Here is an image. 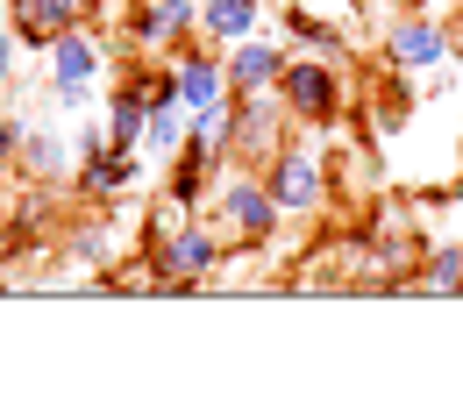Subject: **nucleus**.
<instances>
[{
	"instance_id": "39448f33",
	"label": "nucleus",
	"mask_w": 463,
	"mask_h": 413,
	"mask_svg": "<svg viewBox=\"0 0 463 413\" xmlns=\"http://www.w3.org/2000/svg\"><path fill=\"white\" fill-rule=\"evenodd\" d=\"M271 200H279L286 214H307V207L321 200V164H314V157H286L279 178H271Z\"/></svg>"
},
{
	"instance_id": "0eeeda50",
	"label": "nucleus",
	"mask_w": 463,
	"mask_h": 413,
	"mask_svg": "<svg viewBox=\"0 0 463 413\" xmlns=\"http://www.w3.org/2000/svg\"><path fill=\"white\" fill-rule=\"evenodd\" d=\"M79 7L86 0H14V22H22V36L51 43V36H64V22H79Z\"/></svg>"
},
{
	"instance_id": "2eb2a0df",
	"label": "nucleus",
	"mask_w": 463,
	"mask_h": 413,
	"mask_svg": "<svg viewBox=\"0 0 463 413\" xmlns=\"http://www.w3.org/2000/svg\"><path fill=\"white\" fill-rule=\"evenodd\" d=\"M128 172H136V164H93L86 185H93V192H115V185H128Z\"/></svg>"
},
{
	"instance_id": "9d476101",
	"label": "nucleus",
	"mask_w": 463,
	"mask_h": 413,
	"mask_svg": "<svg viewBox=\"0 0 463 413\" xmlns=\"http://www.w3.org/2000/svg\"><path fill=\"white\" fill-rule=\"evenodd\" d=\"M250 29H257V0H207V36L242 43Z\"/></svg>"
},
{
	"instance_id": "20e7f679",
	"label": "nucleus",
	"mask_w": 463,
	"mask_h": 413,
	"mask_svg": "<svg viewBox=\"0 0 463 413\" xmlns=\"http://www.w3.org/2000/svg\"><path fill=\"white\" fill-rule=\"evenodd\" d=\"M51 64H58V93L79 108L86 100V79H93V43L86 36H51Z\"/></svg>"
},
{
	"instance_id": "f3484780",
	"label": "nucleus",
	"mask_w": 463,
	"mask_h": 413,
	"mask_svg": "<svg viewBox=\"0 0 463 413\" xmlns=\"http://www.w3.org/2000/svg\"><path fill=\"white\" fill-rule=\"evenodd\" d=\"M0 86H7V29H0Z\"/></svg>"
},
{
	"instance_id": "6e6552de",
	"label": "nucleus",
	"mask_w": 463,
	"mask_h": 413,
	"mask_svg": "<svg viewBox=\"0 0 463 413\" xmlns=\"http://www.w3.org/2000/svg\"><path fill=\"white\" fill-rule=\"evenodd\" d=\"M442 51H449V36H442L435 22H413V14H406L400 29H392V58L400 64H435Z\"/></svg>"
},
{
	"instance_id": "f257e3e1",
	"label": "nucleus",
	"mask_w": 463,
	"mask_h": 413,
	"mask_svg": "<svg viewBox=\"0 0 463 413\" xmlns=\"http://www.w3.org/2000/svg\"><path fill=\"white\" fill-rule=\"evenodd\" d=\"M286 108L292 115H335V71L328 64H286Z\"/></svg>"
},
{
	"instance_id": "dca6fc26",
	"label": "nucleus",
	"mask_w": 463,
	"mask_h": 413,
	"mask_svg": "<svg viewBox=\"0 0 463 413\" xmlns=\"http://www.w3.org/2000/svg\"><path fill=\"white\" fill-rule=\"evenodd\" d=\"M7 150H14V121H0V157H7Z\"/></svg>"
},
{
	"instance_id": "9b49d317",
	"label": "nucleus",
	"mask_w": 463,
	"mask_h": 413,
	"mask_svg": "<svg viewBox=\"0 0 463 413\" xmlns=\"http://www.w3.org/2000/svg\"><path fill=\"white\" fill-rule=\"evenodd\" d=\"M185 22H193V0H157V7L136 22V36H143V43H172Z\"/></svg>"
},
{
	"instance_id": "4468645a",
	"label": "nucleus",
	"mask_w": 463,
	"mask_h": 413,
	"mask_svg": "<svg viewBox=\"0 0 463 413\" xmlns=\"http://www.w3.org/2000/svg\"><path fill=\"white\" fill-rule=\"evenodd\" d=\"M143 143H150V150H178V115H172V100H165V108L150 115V128H143Z\"/></svg>"
},
{
	"instance_id": "7ed1b4c3",
	"label": "nucleus",
	"mask_w": 463,
	"mask_h": 413,
	"mask_svg": "<svg viewBox=\"0 0 463 413\" xmlns=\"http://www.w3.org/2000/svg\"><path fill=\"white\" fill-rule=\"evenodd\" d=\"M279 71H286V58H279L271 43H250V36H242L235 58H229V86H235V93H264Z\"/></svg>"
},
{
	"instance_id": "1a4fd4ad",
	"label": "nucleus",
	"mask_w": 463,
	"mask_h": 413,
	"mask_svg": "<svg viewBox=\"0 0 463 413\" xmlns=\"http://www.w3.org/2000/svg\"><path fill=\"white\" fill-rule=\"evenodd\" d=\"M172 86H178V100H185L193 115H207V108L222 100V71H214V64H200V58H185V64H178V71H172Z\"/></svg>"
},
{
	"instance_id": "ddd939ff",
	"label": "nucleus",
	"mask_w": 463,
	"mask_h": 413,
	"mask_svg": "<svg viewBox=\"0 0 463 413\" xmlns=\"http://www.w3.org/2000/svg\"><path fill=\"white\" fill-rule=\"evenodd\" d=\"M143 128H150V121H143V100H136V93H121V100H115V136H108V143H115V150H128Z\"/></svg>"
},
{
	"instance_id": "f8f14e48",
	"label": "nucleus",
	"mask_w": 463,
	"mask_h": 413,
	"mask_svg": "<svg viewBox=\"0 0 463 413\" xmlns=\"http://www.w3.org/2000/svg\"><path fill=\"white\" fill-rule=\"evenodd\" d=\"M420 286H428V293H463V242H442V249H435V271H428Z\"/></svg>"
},
{
	"instance_id": "423d86ee",
	"label": "nucleus",
	"mask_w": 463,
	"mask_h": 413,
	"mask_svg": "<svg viewBox=\"0 0 463 413\" xmlns=\"http://www.w3.org/2000/svg\"><path fill=\"white\" fill-rule=\"evenodd\" d=\"M222 214H229V229H242V236H264V229H271V214H279V200H271L264 185L235 178V185H229V200H222Z\"/></svg>"
},
{
	"instance_id": "f03ea898",
	"label": "nucleus",
	"mask_w": 463,
	"mask_h": 413,
	"mask_svg": "<svg viewBox=\"0 0 463 413\" xmlns=\"http://www.w3.org/2000/svg\"><path fill=\"white\" fill-rule=\"evenodd\" d=\"M157 264H165V278H207V271L222 264V249H214V236H200V229H178V236L157 249Z\"/></svg>"
}]
</instances>
